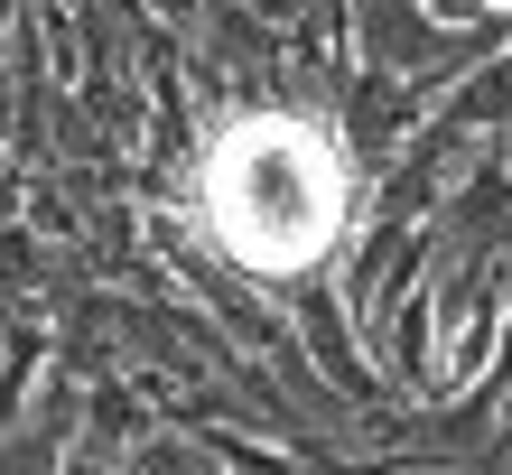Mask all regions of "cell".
Masks as SVG:
<instances>
[{"mask_svg": "<svg viewBox=\"0 0 512 475\" xmlns=\"http://www.w3.org/2000/svg\"><path fill=\"white\" fill-rule=\"evenodd\" d=\"M205 215H215L233 261H252V271H298V261H317L326 233H336L345 177H336V159H326L317 131L243 122V131H224V150H215Z\"/></svg>", "mask_w": 512, "mask_h": 475, "instance_id": "1", "label": "cell"}]
</instances>
